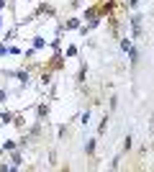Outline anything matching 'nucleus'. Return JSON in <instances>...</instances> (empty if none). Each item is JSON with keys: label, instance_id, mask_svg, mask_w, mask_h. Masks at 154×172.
<instances>
[{"label": "nucleus", "instance_id": "1", "mask_svg": "<svg viewBox=\"0 0 154 172\" xmlns=\"http://www.w3.org/2000/svg\"><path fill=\"white\" fill-rule=\"evenodd\" d=\"M128 3H136V0H128Z\"/></svg>", "mask_w": 154, "mask_h": 172}]
</instances>
